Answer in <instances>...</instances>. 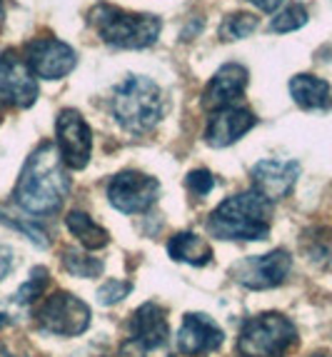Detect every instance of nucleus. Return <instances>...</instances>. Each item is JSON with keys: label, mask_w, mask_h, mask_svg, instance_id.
I'll use <instances>...</instances> for the list:
<instances>
[{"label": "nucleus", "mask_w": 332, "mask_h": 357, "mask_svg": "<svg viewBox=\"0 0 332 357\" xmlns=\"http://www.w3.org/2000/svg\"><path fill=\"white\" fill-rule=\"evenodd\" d=\"M90 23L95 25L103 43L120 50H140L153 45L160 38L163 20L150 13H128L115 6H98L90 13Z\"/></svg>", "instance_id": "7ed1b4c3"}, {"label": "nucleus", "mask_w": 332, "mask_h": 357, "mask_svg": "<svg viewBox=\"0 0 332 357\" xmlns=\"http://www.w3.org/2000/svg\"><path fill=\"white\" fill-rule=\"evenodd\" d=\"M110 107L120 128L128 132H148L163 115V93L150 77L128 75L115 85Z\"/></svg>", "instance_id": "20e7f679"}, {"label": "nucleus", "mask_w": 332, "mask_h": 357, "mask_svg": "<svg viewBox=\"0 0 332 357\" xmlns=\"http://www.w3.org/2000/svg\"><path fill=\"white\" fill-rule=\"evenodd\" d=\"M257 25H260V20L252 13H230L220 25V36H222V40H243V38H250L255 33Z\"/></svg>", "instance_id": "412c9836"}, {"label": "nucleus", "mask_w": 332, "mask_h": 357, "mask_svg": "<svg viewBox=\"0 0 332 357\" xmlns=\"http://www.w3.org/2000/svg\"><path fill=\"white\" fill-rule=\"evenodd\" d=\"M66 160L60 158L58 145L43 143L30 153L15 183V203L28 215H53L70 190Z\"/></svg>", "instance_id": "f257e3e1"}, {"label": "nucleus", "mask_w": 332, "mask_h": 357, "mask_svg": "<svg viewBox=\"0 0 332 357\" xmlns=\"http://www.w3.org/2000/svg\"><path fill=\"white\" fill-rule=\"evenodd\" d=\"M0 23H3V0H0Z\"/></svg>", "instance_id": "7c9ffc66"}, {"label": "nucleus", "mask_w": 332, "mask_h": 357, "mask_svg": "<svg viewBox=\"0 0 332 357\" xmlns=\"http://www.w3.org/2000/svg\"><path fill=\"white\" fill-rule=\"evenodd\" d=\"M66 225H68V230L80 240V245L88 248V250H100V248H105V245L110 243V235H107L105 227L98 225V222H95L88 213H83V210H70L66 218Z\"/></svg>", "instance_id": "6ab92c4d"}, {"label": "nucleus", "mask_w": 332, "mask_h": 357, "mask_svg": "<svg viewBox=\"0 0 332 357\" xmlns=\"http://www.w3.org/2000/svg\"><path fill=\"white\" fill-rule=\"evenodd\" d=\"M0 357H10V355H8V350H6V347H0Z\"/></svg>", "instance_id": "c756f323"}, {"label": "nucleus", "mask_w": 332, "mask_h": 357, "mask_svg": "<svg viewBox=\"0 0 332 357\" xmlns=\"http://www.w3.org/2000/svg\"><path fill=\"white\" fill-rule=\"evenodd\" d=\"M290 96L303 110H325L332 105V88L317 75H295L290 80Z\"/></svg>", "instance_id": "f3484780"}, {"label": "nucleus", "mask_w": 332, "mask_h": 357, "mask_svg": "<svg viewBox=\"0 0 332 357\" xmlns=\"http://www.w3.org/2000/svg\"><path fill=\"white\" fill-rule=\"evenodd\" d=\"M25 63L36 77L60 80L77 66V53L58 38H36L25 45Z\"/></svg>", "instance_id": "6e6552de"}, {"label": "nucleus", "mask_w": 332, "mask_h": 357, "mask_svg": "<svg viewBox=\"0 0 332 357\" xmlns=\"http://www.w3.org/2000/svg\"><path fill=\"white\" fill-rule=\"evenodd\" d=\"M0 220L10 225L13 230L23 232L30 243H36L38 248H47V235L43 232V227L38 225V218H28V215H15L8 208H0Z\"/></svg>", "instance_id": "aec40b11"}, {"label": "nucleus", "mask_w": 332, "mask_h": 357, "mask_svg": "<svg viewBox=\"0 0 332 357\" xmlns=\"http://www.w3.org/2000/svg\"><path fill=\"white\" fill-rule=\"evenodd\" d=\"M133 285L125 280H107L100 285V290H98V300H100L103 305H115L120 303V300H125L128 295H130Z\"/></svg>", "instance_id": "a878e982"}, {"label": "nucleus", "mask_w": 332, "mask_h": 357, "mask_svg": "<svg viewBox=\"0 0 332 357\" xmlns=\"http://www.w3.org/2000/svg\"><path fill=\"white\" fill-rule=\"evenodd\" d=\"M45 282H47V270L45 268H36V270H33V275H30V280L25 282L18 292H15V303H20V305L36 303V300L43 295V287H45Z\"/></svg>", "instance_id": "393cba45"}, {"label": "nucleus", "mask_w": 332, "mask_h": 357, "mask_svg": "<svg viewBox=\"0 0 332 357\" xmlns=\"http://www.w3.org/2000/svg\"><path fill=\"white\" fill-rule=\"evenodd\" d=\"M38 80L28 68L25 58L20 60L15 53L0 55V102L15 107H30L38 100Z\"/></svg>", "instance_id": "9b49d317"}, {"label": "nucleus", "mask_w": 332, "mask_h": 357, "mask_svg": "<svg viewBox=\"0 0 332 357\" xmlns=\"http://www.w3.org/2000/svg\"><path fill=\"white\" fill-rule=\"evenodd\" d=\"M297 342V328L285 315L265 312L248 320L237 337L243 357H282Z\"/></svg>", "instance_id": "39448f33"}, {"label": "nucleus", "mask_w": 332, "mask_h": 357, "mask_svg": "<svg viewBox=\"0 0 332 357\" xmlns=\"http://www.w3.org/2000/svg\"><path fill=\"white\" fill-rule=\"evenodd\" d=\"M308 8L303 6V3H290V6H285L282 10L275 13L273 23H270V28L275 30V33H292V30H300L305 23H308Z\"/></svg>", "instance_id": "5701e85b"}, {"label": "nucleus", "mask_w": 332, "mask_h": 357, "mask_svg": "<svg viewBox=\"0 0 332 357\" xmlns=\"http://www.w3.org/2000/svg\"><path fill=\"white\" fill-rule=\"evenodd\" d=\"M248 3H252V6H255L257 10L273 13V10H278V6L282 3V0H248Z\"/></svg>", "instance_id": "c85d7f7f"}, {"label": "nucleus", "mask_w": 332, "mask_h": 357, "mask_svg": "<svg viewBox=\"0 0 332 357\" xmlns=\"http://www.w3.org/2000/svg\"><path fill=\"white\" fill-rule=\"evenodd\" d=\"M245 88H248V70L240 63H225L210 77L208 88L202 93V105L208 110L232 107L243 98Z\"/></svg>", "instance_id": "ddd939ff"}, {"label": "nucleus", "mask_w": 332, "mask_h": 357, "mask_svg": "<svg viewBox=\"0 0 332 357\" xmlns=\"http://www.w3.org/2000/svg\"><path fill=\"white\" fill-rule=\"evenodd\" d=\"M63 265L70 275L77 278H98L103 273V260L100 257L83 255L77 250H63Z\"/></svg>", "instance_id": "4be33fe9"}, {"label": "nucleus", "mask_w": 332, "mask_h": 357, "mask_svg": "<svg viewBox=\"0 0 332 357\" xmlns=\"http://www.w3.org/2000/svg\"><path fill=\"white\" fill-rule=\"evenodd\" d=\"M273 203L257 190L227 197L208 218V230L218 240H265L270 235Z\"/></svg>", "instance_id": "f03ea898"}, {"label": "nucleus", "mask_w": 332, "mask_h": 357, "mask_svg": "<svg viewBox=\"0 0 332 357\" xmlns=\"http://www.w3.org/2000/svg\"><path fill=\"white\" fill-rule=\"evenodd\" d=\"M120 357H172V355H170V345H148V342L128 337L120 345Z\"/></svg>", "instance_id": "b1692460"}, {"label": "nucleus", "mask_w": 332, "mask_h": 357, "mask_svg": "<svg viewBox=\"0 0 332 357\" xmlns=\"http://www.w3.org/2000/svg\"><path fill=\"white\" fill-rule=\"evenodd\" d=\"M36 320L43 333L58 335V337H75V335L88 330L90 307L70 292L58 290L40 303Z\"/></svg>", "instance_id": "423d86ee"}, {"label": "nucleus", "mask_w": 332, "mask_h": 357, "mask_svg": "<svg viewBox=\"0 0 332 357\" xmlns=\"http://www.w3.org/2000/svg\"><path fill=\"white\" fill-rule=\"evenodd\" d=\"M220 345H222V330L218 328V322L210 320L208 315H195V312L183 317V325L175 337V347L180 355H208Z\"/></svg>", "instance_id": "f8f14e48"}, {"label": "nucleus", "mask_w": 332, "mask_h": 357, "mask_svg": "<svg viewBox=\"0 0 332 357\" xmlns=\"http://www.w3.org/2000/svg\"><path fill=\"white\" fill-rule=\"evenodd\" d=\"M255 123V115L245 110V107H222V110H215L213 118H210L205 140L213 148H227V145L237 143L248 130H252Z\"/></svg>", "instance_id": "2eb2a0df"}, {"label": "nucleus", "mask_w": 332, "mask_h": 357, "mask_svg": "<svg viewBox=\"0 0 332 357\" xmlns=\"http://www.w3.org/2000/svg\"><path fill=\"white\" fill-rule=\"evenodd\" d=\"M13 262H15L13 250L8 248V245H0V280H3V278L13 270Z\"/></svg>", "instance_id": "cd10ccee"}, {"label": "nucleus", "mask_w": 332, "mask_h": 357, "mask_svg": "<svg viewBox=\"0 0 332 357\" xmlns=\"http://www.w3.org/2000/svg\"><path fill=\"white\" fill-rule=\"evenodd\" d=\"M55 135H58L60 158L66 160V165L73 170H83L93 153V132L83 115L73 107L60 110L58 120H55Z\"/></svg>", "instance_id": "1a4fd4ad"}, {"label": "nucleus", "mask_w": 332, "mask_h": 357, "mask_svg": "<svg viewBox=\"0 0 332 357\" xmlns=\"http://www.w3.org/2000/svg\"><path fill=\"white\" fill-rule=\"evenodd\" d=\"M167 252L172 260L188 262V265H208L213 260V248H210L200 235L195 232H178L175 238L167 243Z\"/></svg>", "instance_id": "a211bd4d"}, {"label": "nucleus", "mask_w": 332, "mask_h": 357, "mask_svg": "<svg viewBox=\"0 0 332 357\" xmlns=\"http://www.w3.org/2000/svg\"><path fill=\"white\" fill-rule=\"evenodd\" d=\"M300 175V162L295 160H260L252 167V183L260 195H265L270 203L282 200L290 195Z\"/></svg>", "instance_id": "4468645a"}, {"label": "nucleus", "mask_w": 332, "mask_h": 357, "mask_svg": "<svg viewBox=\"0 0 332 357\" xmlns=\"http://www.w3.org/2000/svg\"><path fill=\"white\" fill-rule=\"evenodd\" d=\"M160 195V183L137 170H123L107 185L110 205L125 215H137L153 208Z\"/></svg>", "instance_id": "0eeeda50"}, {"label": "nucleus", "mask_w": 332, "mask_h": 357, "mask_svg": "<svg viewBox=\"0 0 332 357\" xmlns=\"http://www.w3.org/2000/svg\"><path fill=\"white\" fill-rule=\"evenodd\" d=\"M130 337L148 345H167L170 328H167L165 310L155 303H145L142 307H137L130 320Z\"/></svg>", "instance_id": "dca6fc26"}, {"label": "nucleus", "mask_w": 332, "mask_h": 357, "mask_svg": "<svg viewBox=\"0 0 332 357\" xmlns=\"http://www.w3.org/2000/svg\"><path fill=\"white\" fill-rule=\"evenodd\" d=\"M188 185L195 195L202 197V195H208V192L215 188V178L208 173V170H193V173L188 175Z\"/></svg>", "instance_id": "bb28decb"}, {"label": "nucleus", "mask_w": 332, "mask_h": 357, "mask_svg": "<svg viewBox=\"0 0 332 357\" xmlns=\"http://www.w3.org/2000/svg\"><path fill=\"white\" fill-rule=\"evenodd\" d=\"M292 257L285 250H273L267 255L245 257L243 262L235 265V280L245 285L248 290H270L285 282L290 275Z\"/></svg>", "instance_id": "9d476101"}]
</instances>
